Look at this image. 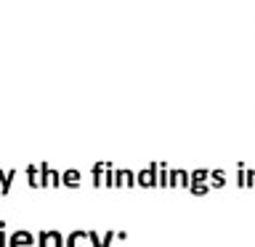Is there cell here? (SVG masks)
<instances>
[{"mask_svg":"<svg viewBox=\"0 0 255 247\" xmlns=\"http://www.w3.org/2000/svg\"><path fill=\"white\" fill-rule=\"evenodd\" d=\"M67 247V242H64V237L59 234V231H40V237H37V247Z\"/></svg>","mask_w":255,"mask_h":247,"instance_id":"cell-1","label":"cell"},{"mask_svg":"<svg viewBox=\"0 0 255 247\" xmlns=\"http://www.w3.org/2000/svg\"><path fill=\"white\" fill-rule=\"evenodd\" d=\"M35 245V237L29 231H13L11 239H8V247H32Z\"/></svg>","mask_w":255,"mask_h":247,"instance_id":"cell-2","label":"cell"},{"mask_svg":"<svg viewBox=\"0 0 255 247\" xmlns=\"http://www.w3.org/2000/svg\"><path fill=\"white\" fill-rule=\"evenodd\" d=\"M85 242H91L85 231H72V234L67 237V247H88Z\"/></svg>","mask_w":255,"mask_h":247,"instance_id":"cell-3","label":"cell"},{"mask_svg":"<svg viewBox=\"0 0 255 247\" xmlns=\"http://www.w3.org/2000/svg\"><path fill=\"white\" fill-rule=\"evenodd\" d=\"M135 183L138 186H159V178H154V170H143L135 175Z\"/></svg>","mask_w":255,"mask_h":247,"instance_id":"cell-4","label":"cell"},{"mask_svg":"<svg viewBox=\"0 0 255 247\" xmlns=\"http://www.w3.org/2000/svg\"><path fill=\"white\" fill-rule=\"evenodd\" d=\"M61 183H64V186H69V189H77L80 186V173L77 170H67L61 175Z\"/></svg>","mask_w":255,"mask_h":247,"instance_id":"cell-5","label":"cell"},{"mask_svg":"<svg viewBox=\"0 0 255 247\" xmlns=\"http://www.w3.org/2000/svg\"><path fill=\"white\" fill-rule=\"evenodd\" d=\"M13 170H8V173H0V181H3V183H0V191H3V194H8V191H11V178H13Z\"/></svg>","mask_w":255,"mask_h":247,"instance_id":"cell-6","label":"cell"},{"mask_svg":"<svg viewBox=\"0 0 255 247\" xmlns=\"http://www.w3.org/2000/svg\"><path fill=\"white\" fill-rule=\"evenodd\" d=\"M115 237H117L115 231H107V237L101 239V242H104V247H112V239H115Z\"/></svg>","mask_w":255,"mask_h":247,"instance_id":"cell-7","label":"cell"},{"mask_svg":"<svg viewBox=\"0 0 255 247\" xmlns=\"http://www.w3.org/2000/svg\"><path fill=\"white\" fill-rule=\"evenodd\" d=\"M0 247H8V237H5V229H0Z\"/></svg>","mask_w":255,"mask_h":247,"instance_id":"cell-8","label":"cell"},{"mask_svg":"<svg viewBox=\"0 0 255 247\" xmlns=\"http://www.w3.org/2000/svg\"><path fill=\"white\" fill-rule=\"evenodd\" d=\"M213 178H215V181H213V183H215V186H223V175H221V173H215V175H213Z\"/></svg>","mask_w":255,"mask_h":247,"instance_id":"cell-9","label":"cell"}]
</instances>
